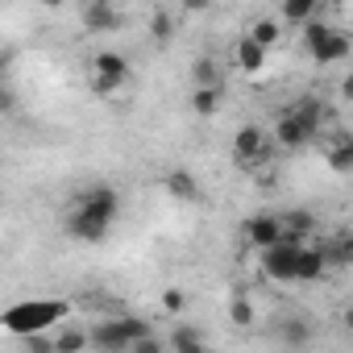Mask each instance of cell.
I'll use <instances>...</instances> for the list:
<instances>
[{"instance_id":"obj_29","label":"cell","mask_w":353,"mask_h":353,"mask_svg":"<svg viewBox=\"0 0 353 353\" xmlns=\"http://www.w3.org/2000/svg\"><path fill=\"white\" fill-rule=\"evenodd\" d=\"M13 63V50H5V46H0V75H5V67Z\"/></svg>"},{"instance_id":"obj_9","label":"cell","mask_w":353,"mask_h":353,"mask_svg":"<svg viewBox=\"0 0 353 353\" xmlns=\"http://www.w3.org/2000/svg\"><path fill=\"white\" fill-rule=\"evenodd\" d=\"M233 154H237V162L254 166V162L266 154V133H262L258 125H241V129L233 133Z\"/></svg>"},{"instance_id":"obj_4","label":"cell","mask_w":353,"mask_h":353,"mask_svg":"<svg viewBox=\"0 0 353 353\" xmlns=\"http://www.w3.org/2000/svg\"><path fill=\"white\" fill-rule=\"evenodd\" d=\"M141 336H150V324L141 316H108L88 332V345H96L100 353H125Z\"/></svg>"},{"instance_id":"obj_21","label":"cell","mask_w":353,"mask_h":353,"mask_svg":"<svg viewBox=\"0 0 353 353\" xmlns=\"http://www.w3.org/2000/svg\"><path fill=\"white\" fill-rule=\"evenodd\" d=\"M229 320H233L237 328H254V303H250L241 291H237V295H233V303H229Z\"/></svg>"},{"instance_id":"obj_14","label":"cell","mask_w":353,"mask_h":353,"mask_svg":"<svg viewBox=\"0 0 353 353\" xmlns=\"http://www.w3.org/2000/svg\"><path fill=\"white\" fill-rule=\"evenodd\" d=\"M279 13H283L287 26H307V21L320 17V5H316V0H283Z\"/></svg>"},{"instance_id":"obj_27","label":"cell","mask_w":353,"mask_h":353,"mask_svg":"<svg viewBox=\"0 0 353 353\" xmlns=\"http://www.w3.org/2000/svg\"><path fill=\"white\" fill-rule=\"evenodd\" d=\"M125 353H166V349H162V341H158V336L150 332V336H141V341H133V345H129Z\"/></svg>"},{"instance_id":"obj_16","label":"cell","mask_w":353,"mask_h":353,"mask_svg":"<svg viewBox=\"0 0 353 353\" xmlns=\"http://www.w3.org/2000/svg\"><path fill=\"white\" fill-rule=\"evenodd\" d=\"M254 46H262V50H270V46H279L283 42V26L279 21H270V17H262V21H254L250 26V34H245Z\"/></svg>"},{"instance_id":"obj_17","label":"cell","mask_w":353,"mask_h":353,"mask_svg":"<svg viewBox=\"0 0 353 353\" xmlns=\"http://www.w3.org/2000/svg\"><path fill=\"white\" fill-rule=\"evenodd\" d=\"M170 349H174V353H208L204 341H200V332H196L192 324H179V328L170 332Z\"/></svg>"},{"instance_id":"obj_19","label":"cell","mask_w":353,"mask_h":353,"mask_svg":"<svg viewBox=\"0 0 353 353\" xmlns=\"http://www.w3.org/2000/svg\"><path fill=\"white\" fill-rule=\"evenodd\" d=\"M192 75H196V88H225V75H221V67L212 59H200L192 67Z\"/></svg>"},{"instance_id":"obj_8","label":"cell","mask_w":353,"mask_h":353,"mask_svg":"<svg viewBox=\"0 0 353 353\" xmlns=\"http://www.w3.org/2000/svg\"><path fill=\"white\" fill-rule=\"evenodd\" d=\"M324 270H328V250H324V241H316V245H299V258H295V283H316Z\"/></svg>"},{"instance_id":"obj_24","label":"cell","mask_w":353,"mask_h":353,"mask_svg":"<svg viewBox=\"0 0 353 353\" xmlns=\"http://www.w3.org/2000/svg\"><path fill=\"white\" fill-rule=\"evenodd\" d=\"M162 307H166L170 316H183V312H188V291H183V287H166V291H162Z\"/></svg>"},{"instance_id":"obj_12","label":"cell","mask_w":353,"mask_h":353,"mask_svg":"<svg viewBox=\"0 0 353 353\" xmlns=\"http://www.w3.org/2000/svg\"><path fill=\"white\" fill-rule=\"evenodd\" d=\"M166 196L179 200V204H196V200H200V179H196L188 166L170 170V174H166Z\"/></svg>"},{"instance_id":"obj_10","label":"cell","mask_w":353,"mask_h":353,"mask_svg":"<svg viewBox=\"0 0 353 353\" xmlns=\"http://www.w3.org/2000/svg\"><path fill=\"white\" fill-rule=\"evenodd\" d=\"M312 233H316V216H312V212H303V208H291V212H283V216H279V237H283V241H295V245H303Z\"/></svg>"},{"instance_id":"obj_1","label":"cell","mask_w":353,"mask_h":353,"mask_svg":"<svg viewBox=\"0 0 353 353\" xmlns=\"http://www.w3.org/2000/svg\"><path fill=\"white\" fill-rule=\"evenodd\" d=\"M121 216V192L108 188V183H96L88 192H79L71 200V212H67V237L75 241H104L112 221Z\"/></svg>"},{"instance_id":"obj_2","label":"cell","mask_w":353,"mask_h":353,"mask_svg":"<svg viewBox=\"0 0 353 353\" xmlns=\"http://www.w3.org/2000/svg\"><path fill=\"white\" fill-rule=\"evenodd\" d=\"M67 316H71L67 299H21V303L0 312V328L13 336H34V332H50Z\"/></svg>"},{"instance_id":"obj_15","label":"cell","mask_w":353,"mask_h":353,"mask_svg":"<svg viewBox=\"0 0 353 353\" xmlns=\"http://www.w3.org/2000/svg\"><path fill=\"white\" fill-rule=\"evenodd\" d=\"M225 104V88H196L192 92V112L196 117H216Z\"/></svg>"},{"instance_id":"obj_11","label":"cell","mask_w":353,"mask_h":353,"mask_svg":"<svg viewBox=\"0 0 353 353\" xmlns=\"http://www.w3.org/2000/svg\"><path fill=\"white\" fill-rule=\"evenodd\" d=\"M83 26H88V34H112V30L125 26V17L108 5V0H92L83 9Z\"/></svg>"},{"instance_id":"obj_3","label":"cell","mask_w":353,"mask_h":353,"mask_svg":"<svg viewBox=\"0 0 353 353\" xmlns=\"http://www.w3.org/2000/svg\"><path fill=\"white\" fill-rule=\"evenodd\" d=\"M320 129H324V104H320L316 96H303L295 108H287V112L274 121V141H279L283 150H295V145L312 141Z\"/></svg>"},{"instance_id":"obj_23","label":"cell","mask_w":353,"mask_h":353,"mask_svg":"<svg viewBox=\"0 0 353 353\" xmlns=\"http://www.w3.org/2000/svg\"><path fill=\"white\" fill-rule=\"evenodd\" d=\"M328 166H332V170H341V174L353 166V141H349V137H341V141L328 150Z\"/></svg>"},{"instance_id":"obj_25","label":"cell","mask_w":353,"mask_h":353,"mask_svg":"<svg viewBox=\"0 0 353 353\" xmlns=\"http://www.w3.org/2000/svg\"><path fill=\"white\" fill-rule=\"evenodd\" d=\"M150 34H154L158 42H170L174 21H170V13H166V9H154V17H150Z\"/></svg>"},{"instance_id":"obj_20","label":"cell","mask_w":353,"mask_h":353,"mask_svg":"<svg viewBox=\"0 0 353 353\" xmlns=\"http://www.w3.org/2000/svg\"><path fill=\"white\" fill-rule=\"evenodd\" d=\"M83 349H88V332L79 328H63L54 336V353H83Z\"/></svg>"},{"instance_id":"obj_5","label":"cell","mask_w":353,"mask_h":353,"mask_svg":"<svg viewBox=\"0 0 353 353\" xmlns=\"http://www.w3.org/2000/svg\"><path fill=\"white\" fill-rule=\"evenodd\" d=\"M303 46H307V54L320 63V67H332V63H341V59H349V34L345 30H336V26H328V21H307V34H303Z\"/></svg>"},{"instance_id":"obj_26","label":"cell","mask_w":353,"mask_h":353,"mask_svg":"<svg viewBox=\"0 0 353 353\" xmlns=\"http://www.w3.org/2000/svg\"><path fill=\"white\" fill-rule=\"evenodd\" d=\"M26 353H54V336L50 332H34V336H21Z\"/></svg>"},{"instance_id":"obj_22","label":"cell","mask_w":353,"mask_h":353,"mask_svg":"<svg viewBox=\"0 0 353 353\" xmlns=\"http://www.w3.org/2000/svg\"><path fill=\"white\" fill-rule=\"evenodd\" d=\"M279 336H283L287 345H307V341H312V324H307V320H283Z\"/></svg>"},{"instance_id":"obj_13","label":"cell","mask_w":353,"mask_h":353,"mask_svg":"<svg viewBox=\"0 0 353 353\" xmlns=\"http://www.w3.org/2000/svg\"><path fill=\"white\" fill-rule=\"evenodd\" d=\"M241 233H245V241H250V245L270 250V245L279 241V216H250V221L241 225Z\"/></svg>"},{"instance_id":"obj_28","label":"cell","mask_w":353,"mask_h":353,"mask_svg":"<svg viewBox=\"0 0 353 353\" xmlns=\"http://www.w3.org/2000/svg\"><path fill=\"white\" fill-rule=\"evenodd\" d=\"M5 112H13V92L0 88V117H5Z\"/></svg>"},{"instance_id":"obj_6","label":"cell","mask_w":353,"mask_h":353,"mask_svg":"<svg viewBox=\"0 0 353 353\" xmlns=\"http://www.w3.org/2000/svg\"><path fill=\"white\" fill-rule=\"evenodd\" d=\"M125 79H129V63H125V54H117V50H100V54L92 59V92H96V96H112V92H121Z\"/></svg>"},{"instance_id":"obj_7","label":"cell","mask_w":353,"mask_h":353,"mask_svg":"<svg viewBox=\"0 0 353 353\" xmlns=\"http://www.w3.org/2000/svg\"><path fill=\"white\" fill-rule=\"evenodd\" d=\"M295 258H299V245L279 237L270 250H262V274L274 283H295Z\"/></svg>"},{"instance_id":"obj_18","label":"cell","mask_w":353,"mask_h":353,"mask_svg":"<svg viewBox=\"0 0 353 353\" xmlns=\"http://www.w3.org/2000/svg\"><path fill=\"white\" fill-rule=\"evenodd\" d=\"M237 67H241V71H250V75H254V71H262V67H266V50H262V46H254L250 38H241V42H237Z\"/></svg>"}]
</instances>
